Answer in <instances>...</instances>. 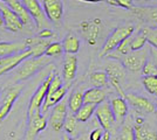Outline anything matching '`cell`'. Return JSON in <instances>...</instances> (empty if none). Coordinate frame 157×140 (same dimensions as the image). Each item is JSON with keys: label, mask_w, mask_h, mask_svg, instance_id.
I'll return each instance as SVG.
<instances>
[{"label": "cell", "mask_w": 157, "mask_h": 140, "mask_svg": "<svg viewBox=\"0 0 157 140\" xmlns=\"http://www.w3.org/2000/svg\"><path fill=\"white\" fill-rule=\"evenodd\" d=\"M143 33L147 36V41L151 47L157 48V27H144L142 28Z\"/></svg>", "instance_id": "cell-33"}, {"label": "cell", "mask_w": 157, "mask_h": 140, "mask_svg": "<svg viewBox=\"0 0 157 140\" xmlns=\"http://www.w3.org/2000/svg\"><path fill=\"white\" fill-rule=\"evenodd\" d=\"M1 14H2V21H4V27L10 32H19L24 28V23L20 20V18L14 13L13 11L7 6L6 4L0 6Z\"/></svg>", "instance_id": "cell-14"}, {"label": "cell", "mask_w": 157, "mask_h": 140, "mask_svg": "<svg viewBox=\"0 0 157 140\" xmlns=\"http://www.w3.org/2000/svg\"><path fill=\"white\" fill-rule=\"evenodd\" d=\"M21 90H22V85L21 84H17L14 87L10 88V90L7 91L6 96H5V98L2 100V104L0 106V123L5 119L8 116V113L11 112V110H12L17 98L19 97Z\"/></svg>", "instance_id": "cell-15"}, {"label": "cell", "mask_w": 157, "mask_h": 140, "mask_svg": "<svg viewBox=\"0 0 157 140\" xmlns=\"http://www.w3.org/2000/svg\"><path fill=\"white\" fill-rule=\"evenodd\" d=\"M4 140H17V134L14 133V132H12V133H10V135L7 137L6 139Z\"/></svg>", "instance_id": "cell-40"}, {"label": "cell", "mask_w": 157, "mask_h": 140, "mask_svg": "<svg viewBox=\"0 0 157 140\" xmlns=\"http://www.w3.org/2000/svg\"><path fill=\"white\" fill-rule=\"evenodd\" d=\"M78 31L89 46H95L103 31V23L98 18L83 20L78 25Z\"/></svg>", "instance_id": "cell-4"}, {"label": "cell", "mask_w": 157, "mask_h": 140, "mask_svg": "<svg viewBox=\"0 0 157 140\" xmlns=\"http://www.w3.org/2000/svg\"><path fill=\"white\" fill-rule=\"evenodd\" d=\"M148 43L147 41V36L143 33V31L141 29V32H138L137 34H132L130 41V49L131 52H136V50H141L143 49L145 45Z\"/></svg>", "instance_id": "cell-30"}, {"label": "cell", "mask_w": 157, "mask_h": 140, "mask_svg": "<svg viewBox=\"0 0 157 140\" xmlns=\"http://www.w3.org/2000/svg\"><path fill=\"white\" fill-rule=\"evenodd\" d=\"M55 74V70H52L49 75L47 76L46 78L44 80V82L39 85V88L35 90V92L33 93L31 102H29V105H28V111H27V116H32L34 112L36 111H41V106H42V103L46 98L47 91H48V87H49V83L52 81L53 76Z\"/></svg>", "instance_id": "cell-6"}, {"label": "cell", "mask_w": 157, "mask_h": 140, "mask_svg": "<svg viewBox=\"0 0 157 140\" xmlns=\"http://www.w3.org/2000/svg\"><path fill=\"white\" fill-rule=\"evenodd\" d=\"M67 89L68 88L66 87H62L58 89L56 91H54L52 93H47L46 98L44 100V103H42V106H41V113H46L47 111L49 110V107H53L54 105H56L59 102L65 98L66 93H67Z\"/></svg>", "instance_id": "cell-19"}, {"label": "cell", "mask_w": 157, "mask_h": 140, "mask_svg": "<svg viewBox=\"0 0 157 140\" xmlns=\"http://www.w3.org/2000/svg\"><path fill=\"white\" fill-rule=\"evenodd\" d=\"M140 2H148V1H150V0H137Z\"/></svg>", "instance_id": "cell-44"}, {"label": "cell", "mask_w": 157, "mask_h": 140, "mask_svg": "<svg viewBox=\"0 0 157 140\" xmlns=\"http://www.w3.org/2000/svg\"><path fill=\"white\" fill-rule=\"evenodd\" d=\"M95 109H96V105H94V104H85L83 103V105L78 109L76 113L74 114H75V117H76V119L78 121L86 123V121H88L90 119V117L94 114Z\"/></svg>", "instance_id": "cell-29"}, {"label": "cell", "mask_w": 157, "mask_h": 140, "mask_svg": "<svg viewBox=\"0 0 157 140\" xmlns=\"http://www.w3.org/2000/svg\"><path fill=\"white\" fill-rule=\"evenodd\" d=\"M155 106H156V109H157V98H156V105H155Z\"/></svg>", "instance_id": "cell-46"}, {"label": "cell", "mask_w": 157, "mask_h": 140, "mask_svg": "<svg viewBox=\"0 0 157 140\" xmlns=\"http://www.w3.org/2000/svg\"><path fill=\"white\" fill-rule=\"evenodd\" d=\"M47 127V119L41 111L34 112L28 117V126L26 132V140H35L36 135Z\"/></svg>", "instance_id": "cell-11"}, {"label": "cell", "mask_w": 157, "mask_h": 140, "mask_svg": "<svg viewBox=\"0 0 157 140\" xmlns=\"http://www.w3.org/2000/svg\"><path fill=\"white\" fill-rule=\"evenodd\" d=\"M107 2L110 6L122 7V8H125V9H131L134 7L132 0H107Z\"/></svg>", "instance_id": "cell-36"}, {"label": "cell", "mask_w": 157, "mask_h": 140, "mask_svg": "<svg viewBox=\"0 0 157 140\" xmlns=\"http://www.w3.org/2000/svg\"><path fill=\"white\" fill-rule=\"evenodd\" d=\"M116 124H122L128 114V103L123 97H114L109 100Z\"/></svg>", "instance_id": "cell-17"}, {"label": "cell", "mask_w": 157, "mask_h": 140, "mask_svg": "<svg viewBox=\"0 0 157 140\" xmlns=\"http://www.w3.org/2000/svg\"><path fill=\"white\" fill-rule=\"evenodd\" d=\"M135 32V27L132 25H124V26L117 27L113 33L107 38L105 42L103 43V47L100 52V56L101 57H105L108 54H110L113 50L116 49V47L125 40L127 38L131 36Z\"/></svg>", "instance_id": "cell-2"}, {"label": "cell", "mask_w": 157, "mask_h": 140, "mask_svg": "<svg viewBox=\"0 0 157 140\" xmlns=\"http://www.w3.org/2000/svg\"><path fill=\"white\" fill-rule=\"evenodd\" d=\"M149 55L151 56L150 60L154 62V64L157 68V48H154V47L150 46V48H149Z\"/></svg>", "instance_id": "cell-39"}, {"label": "cell", "mask_w": 157, "mask_h": 140, "mask_svg": "<svg viewBox=\"0 0 157 140\" xmlns=\"http://www.w3.org/2000/svg\"><path fill=\"white\" fill-rule=\"evenodd\" d=\"M89 81L92 83L93 88H105L109 83L105 71H94L90 74Z\"/></svg>", "instance_id": "cell-31"}, {"label": "cell", "mask_w": 157, "mask_h": 140, "mask_svg": "<svg viewBox=\"0 0 157 140\" xmlns=\"http://www.w3.org/2000/svg\"><path fill=\"white\" fill-rule=\"evenodd\" d=\"M142 83L148 92L157 96V76H143Z\"/></svg>", "instance_id": "cell-32"}, {"label": "cell", "mask_w": 157, "mask_h": 140, "mask_svg": "<svg viewBox=\"0 0 157 140\" xmlns=\"http://www.w3.org/2000/svg\"><path fill=\"white\" fill-rule=\"evenodd\" d=\"M63 130H65L66 134H68L73 139L78 137V120L76 119L75 114L72 112L67 113L66 120L63 123Z\"/></svg>", "instance_id": "cell-27"}, {"label": "cell", "mask_w": 157, "mask_h": 140, "mask_svg": "<svg viewBox=\"0 0 157 140\" xmlns=\"http://www.w3.org/2000/svg\"><path fill=\"white\" fill-rule=\"evenodd\" d=\"M61 45H62L63 53L72 54V55H75V54L78 53V49H80V46H81L78 38L73 33L67 34Z\"/></svg>", "instance_id": "cell-25"}, {"label": "cell", "mask_w": 157, "mask_h": 140, "mask_svg": "<svg viewBox=\"0 0 157 140\" xmlns=\"http://www.w3.org/2000/svg\"><path fill=\"white\" fill-rule=\"evenodd\" d=\"M103 133H105V131L102 127H95L89 133V140H102Z\"/></svg>", "instance_id": "cell-37"}, {"label": "cell", "mask_w": 157, "mask_h": 140, "mask_svg": "<svg viewBox=\"0 0 157 140\" xmlns=\"http://www.w3.org/2000/svg\"><path fill=\"white\" fill-rule=\"evenodd\" d=\"M48 64H51V57H48L46 55H42L40 57H28L15 68L13 80L15 82L28 80L41 69L48 67Z\"/></svg>", "instance_id": "cell-1"}, {"label": "cell", "mask_w": 157, "mask_h": 140, "mask_svg": "<svg viewBox=\"0 0 157 140\" xmlns=\"http://www.w3.org/2000/svg\"><path fill=\"white\" fill-rule=\"evenodd\" d=\"M107 98V93L102 88H90L83 92V103L85 104H94L98 105L100 103L105 102Z\"/></svg>", "instance_id": "cell-22"}, {"label": "cell", "mask_w": 157, "mask_h": 140, "mask_svg": "<svg viewBox=\"0 0 157 140\" xmlns=\"http://www.w3.org/2000/svg\"><path fill=\"white\" fill-rule=\"evenodd\" d=\"M6 5L19 16L20 20L22 21V23H24V26L33 27L35 25L32 19V16L27 12V9L25 8V6L21 4V1H19V0H10Z\"/></svg>", "instance_id": "cell-18"}, {"label": "cell", "mask_w": 157, "mask_h": 140, "mask_svg": "<svg viewBox=\"0 0 157 140\" xmlns=\"http://www.w3.org/2000/svg\"><path fill=\"white\" fill-rule=\"evenodd\" d=\"M131 11L140 20L148 23H157V7H132Z\"/></svg>", "instance_id": "cell-23"}, {"label": "cell", "mask_w": 157, "mask_h": 140, "mask_svg": "<svg viewBox=\"0 0 157 140\" xmlns=\"http://www.w3.org/2000/svg\"><path fill=\"white\" fill-rule=\"evenodd\" d=\"M0 1H2V2H4V4H7V2H8V1H10V0H0Z\"/></svg>", "instance_id": "cell-45"}, {"label": "cell", "mask_w": 157, "mask_h": 140, "mask_svg": "<svg viewBox=\"0 0 157 140\" xmlns=\"http://www.w3.org/2000/svg\"><path fill=\"white\" fill-rule=\"evenodd\" d=\"M105 74L108 76V82L120 93V97L124 98L125 93L122 90L121 83L127 77V70L122 66V63L116 60H109L105 64Z\"/></svg>", "instance_id": "cell-3"}, {"label": "cell", "mask_w": 157, "mask_h": 140, "mask_svg": "<svg viewBox=\"0 0 157 140\" xmlns=\"http://www.w3.org/2000/svg\"><path fill=\"white\" fill-rule=\"evenodd\" d=\"M21 4L25 6L27 12L32 16L33 21L35 23V27L39 31L48 27L49 21L46 18L45 12L42 9V6L40 5L38 0H21Z\"/></svg>", "instance_id": "cell-8"}, {"label": "cell", "mask_w": 157, "mask_h": 140, "mask_svg": "<svg viewBox=\"0 0 157 140\" xmlns=\"http://www.w3.org/2000/svg\"><path fill=\"white\" fill-rule=\"evenodd\" d=\"M27 49L25 41L22 42H0V59L21 53Z\"/></svg>", "instance_id": "cell-24"}, {"label": "cell", "mask_w": 157, "mask_h": 140, "mask_svg": "<svg viewBox=\"0 0 157 140\" xmlns=\"http://www.w3.org/2000/svg\"><path fill=\"white\" fill-rule=\"evenodd\" d=\"M135 140H157V132L145 121L142 124H134Z\"/></svg>", "instance_id": "cell-21"}, {"label": "cell", "mask_w": 157, "mask_h": 140, "mask_svg": "<svg viewBox=\"0 0 157 140\" xmlns=\"http://www.w3.org/2000/svg\"><path fill=\"white\" fill-rule=\"evenodd\" d=\"M148 59H149V49L148 50L141 49L136 52H130L120 62L125 68V70H129L131 73H138L142 70L144 63Z\"/></svg>", "instance_id": "cell-7"}, {"label": "cell", "mask_w": 157, "mask_h": 140, "mask_svg": "<svg viewBox=\"0 0 157 140\" xmlns=\"http://www.w3.org/2000/svg\"><path fill=\"white\" fill-rule=\"evenodd\" d=\"M27 48L32 52V56L31 57H40L42 55H45V50H46L47 46L49 45L48 40H44L38 38H29L25 40Z\"/></svg>", "instance_id": "cell-20"}, {"label": "cell", "mask_w": 157, "mask_h": 140, "mask_svg": "<svg viewBox=\"0 0 157 140\" xmlns=\"http://www.w3.org/2000/svg\"><path fill=\"white\" fill-rule=\"evenodd\" d=\"M67 113H68V100L63 98L56 105H54L51 118H49V126L52 127L53 131L60 132L63 128V123L66 120Z\"/></svg>", "instance_id": "cell-10"}, {"label": "cell", "mask_w": 157, "mask_h": 140, "mask_svg": "<svg viewBox=\"0 0 157 140\" xmlns=\"http://www.w3.org/2000/svg\"><path fill=\"white\" fill-rule=\"evenodd\" d=\"M63 53V49H62V45L60 42H52L47 46L46 50H45V55L48 57H55V56H59Z\"/></svg>", "instance_id": "cell-34"}, {"label": "cell", "mask_w": 157, "mask_h": 140, "mask_svg": "<svg viewBox=\"0 0 157 140\" xmlns=\"http://www.w3.org/2000/svg\"><path fill=\"white\" fill-rule=\"evenodd\" d=\"M124 98L127 103L140 113H154L156 111V106L154 105V103L145 97L135 93H127Z\"/></svg>", "instance_id": "cell-12"}, {"label": "cell", "mask_w": 157, "mask_h": 140, "mask_svg": "<svg viewBox=\"0 0 157 140\" xmlns=\"http://www.w3.org/2000/svg\"><path fill=\"white\" fill-rule=\"evenodd\" d=\"M0 27H4V21H2V14H1V9H0Z\"/></svg>", "instance_id": "cell-43"}, {"label": "cell", "mask_w": 157, "mask_h": 140, "mask_svg": "<svg viewBox=\"0 0 157 140\" xmlns=\"http://www.w3.org/2000/svg\"><path fill=\"white\" fill-rule=\"evenodd\" d=\"M42 9L49 22L60 25L63 18V4L61 0H42Z\"/></svg>", "instance_id": "cell-9"}, {"label": "cell", "mask_w": 157, "mask_h": 140, "mask_svg": "<svg viewBox=\"0 0 157 140\" xmlns=\"http://www.w3.org/2000/svg\"><path fill=\"white\" fill-rule=\"evenodd\" d=\"M95 116H96V119L100 123V126L103 128L105 132L113 135L115 134V126H116V121L114 118V114L110 109V104L108 100H105L102 103H100L98 105H96L95 109Z\"/></svg>", "instance_id": "cell-5"}, {"label": "cell", "mask_w": 157, "mask_h": 140, "mask_svg": "<svg viewBox=\"0 0 157 140\" xmlns=\"http://www.w3.org/2000/svg\"><path fill=\"white\" fill-rule=\"evenodd\" d=\"M110 134L108 133V132H105L103 133V138H102V140H110Z\"/></svg>", "instance_id": "cell-41"}, {"label": "cell", "mask_w": 157, "mask_h": 140, "mask_svg": "<svg viewBox=\"0 0 157 140\" xmlns=\"http://www.w3.org/2000/svg\"><path fill=\"white\" fill-rule=\"evenodd\" d=\"M141 73L143 76H157V68L150 59H148L147 62L144 63Z\"/></svg>", "instance_id": "cell-35"}, {"label": "cell", "mask_w": 157, "mask_h": 140, "mask_svg": "<svg viewBox=\"0 0 157 140\" xmlns=\"http://www.w3.org/2000/svg\"><path fill=\"white\" fill-rule=\"evenodd\" d=\"M116 140H135V131H134V121L130 117L123 120L122 126L120 128L116 137Z\"/></svg>", "instance_id": "cell-26"}, {"label": "cell", "mask_w": 157, "mask_h": 140, "mask_svg": "<svg viewBox=\"0 0 157 140\" xmlns=\"http://www.w3.org/2000/svg\"><path fill=\"white\" fill-rule=\"evenodd\" d=\"M78 71V57L72 54H66L65 62H63V81L66 82V88L71 87L72 82L74 81Z\"/></svg>", "instance_id": "cell-16"}, {"label": "cell", "mask_w": 157, "mask_h": 140, "mask_svg": "<svg viewBox=\"0 0 157 140\" xmlns=\"http://www.w3.org/2000/svg\"><path fill=\"white\" fill-rule=\"evenodd\" d=\"M38 36H39L40 39L48 40V39H51V38H54L55 34H54V32H53L52 29H49V28H44V29H41L39 32Z\"/></svg>", "instance_id": "cell-38"}, {"label": "cell", "mask_w": 157, "mask_h": 140, "mask_svg": "<svg viewBox=\"0 0 157 140\" xmlns=\"http://www.w3.org/2000/svg\"><path fill=\"white\" fill-rule=\"evenodd\" d=\"M80 1H85V2H93V4H95V2H101V1H103V0H80Z\"/></svg>", "instance_id": "cell-42"}, {"label": "cell", "mask_w": 157, "mask_h": 140, "mask_svg": "<svg viewBox=\"0 0 157 140\" xmlns=\"http://www.w3.org/2000/svg\"><path fill=\"white\" fill-rule=\"evenodd\" d=\"M31 56H32V52L27 48L26 50H24L21 53L14 54V55L6 56V57H1L0 59V76L15 69L22 61L31 57Z\"/></svg>", "instance_id": "cell-13"}, {"label": "cell", "mask_w": 157, "mask_h": 140, "mask_svg": "<svg viewBox=\"0 0 157 140\" xmlns=\"http://www.w3.org/2000/svg\"><path fill=\"white\" fill-rule=\"evenodd\" d=\"M36 140H42V139H41V138H38V139H36Z\"/></svg>", "instance_id": "cell-47"}, {"label": "cell", "mask_w": 157, "mask_h": 140, "mask_svg": "<svg viewBox=\"0 0 157 140\" xmlns=\"http://www.w3.org/2000/svg\"><path fill=\"white\" fill-rule=\"evenodd\" d=\"M83 90L81 88H78L76 90H74L68 99V107L69 111L72 113H76L78 110L83 105Z\"/></svg>", "instance_id": "cell-28"}]
</instances>
